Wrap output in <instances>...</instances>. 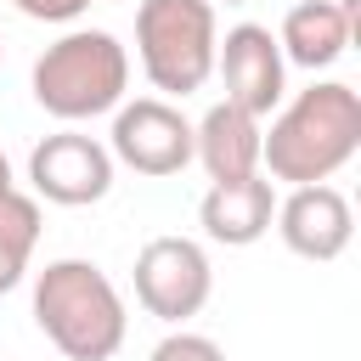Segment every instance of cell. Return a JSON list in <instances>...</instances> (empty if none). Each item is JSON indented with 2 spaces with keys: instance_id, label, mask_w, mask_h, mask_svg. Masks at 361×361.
Here are the masks:
<instances>
[{
  "instance_id": "9",
  "label": "cell",
  "mask_w": 361,
  "mask_h": 361,
  "mask_svg": "<svg viewBox=\"0 0 361 361\" xmlns=\"http://www.w3.org/2000/svg\"><path fill=\"white\" fill-rule=\"evenodd\" d=\"M276 237L288 243V254H299V259H316V265H327V259H338L344 248H350V237H355V209H350V197L338 192V186H288V197H276Z\"/></svg>"
},
{
  "instance_id": "7",
  "label": "cell",
  "mask_w": 361,
  "mask_h": 361,
  "mask_svg": "<svg viewBox=\"0 0 361 361\" xmlns=\"http://www.w3.org/2000/svg\"><path fill=\"white\" fill-rule=\"evenodd\" d=\"M28 186H34V197H45L56 209L102 203L113 192V152H107V141L85 135V130H56L28 152Z\"/></svg>"
},
{
  "instance_id": "15",
  "label": "cell",
  "mask_w": 361,
  "mask_h": 361,
  "mask_svg": "<svg viewBox=\"0 0 361 361\" xmlns=\"http://www.w3.org/2000/svg\"><path fill=\"white\" fill-rule=\"evenodd\" d=\"M11 6L34 23H73V17L90 11V0H11Z\"/></svg>"
},
{
  "instance_id": "16",
  "label": "cell",
  "mask_w": 361,
  "mask_h": 361,
  "mask_svg": "<svg viewBox=\"0 0 361 361\" xmlns=\"http://www.w3.org/2000/svg\"><path fill=\"white\" fill-rule=\"evenodd\" d=\"M11 192H17V175H11V158L0 152V197H11Z\"/></svg>"
},
{
  "instance_id": "5",
  "label": "cell",
  "mask_w": 361,
  "mask_h": 361,
  "mask_svg": "<svg viewBox=\"0 0 361 361\" xmlns=\"http://www.w3.org/2000/svg\"><path fill=\"white\" fill-rule=\"evenodd\" d=\"M214 293V265L192 237H152L135 254V305L169 327H186Z\"/></svg>"
},
{
  "instance_id": "4",
  "label": "cell",
  "mask_w": 361,
  "mask_h": 361,
  "mask_svg": "<svg viewBox=\"0 0 361 361\" xmlns=\"http://www.w3.org/2000/svg\"><path fill=\"white\" fill-rule=\"evenodd\" d=\"M214 45H220V17L209 0H141L135 6V56L152 90L192 96L214 73Z\"/></svg>"
},
{
  "instance_id": "1",
  "label": "cell",
  "mask_w": 361,
  "mask_h": 361,
  "mask_svg": "<svg viewBox=\"0 0 361 361\" xmlns=\"http://www.w3.org/2000/svg\"><path fill=\"white\" fill-rule=\"evenodd\" d=\"M361 152V90L344 79H316L299 90L271 130H259V169L276 186H322Z\"/></svg>"
},
{
  "instance_id": "12",
  "label": "cell",
  "mask_w": 361,
  "mask_h": 361,
  "mask_svg": "<svg viewBox=\"0 0 361 361\" xmlns=\"http://www.w3.org/2000/svg\"><path fill=\"white\" fill-rule=\"evenodd\" d=\"M259 118L243 113L237 102H214L192 124V158L209 169V180H243L259 175Z\"/></svg>"
},
{
  "instance_id": "11",
  "label": "cell",
  "mask_w": 361,
  "mask_h": 361,
  "mask_svg": "<svg viewBox=\"0 0 361 361\" xmlns=\"http://www.w3.org/2000/svg\"><path fill=\"white\" fill-rule=\"evenodd\" d=\"M197 220H203V237L209 243H226V248H248L271 231L276 220V186L265 175H243V180H214L197 203Z\"/></svg>"
},
{
  "instance_id": "2",
  "label": "cell",
  "mask_w": 361,
  "mask_h": 361,
  "mask_svg": "<svg viewBox=\"0 0 361 361\" xmlns=\"http://www.w3.org/2000/svg\"><path fill=\"white\" fill-rule=\"evenodd\" d=\"M34 327L62 361H113L130 333L124 293L90 259H51L34 276Z\"/></svg>"
},
{
  "instance_id": "13",
  "label": "cell",
  "mask_w": 361,
  "mask_h": 361,
  "mask_svg": "<svg viewBox=\"0 0 361 361\" xmlns=\"http://www.w3.org/2000/svg\"><path fill=\"white\" fill-rule=\"evenodd\" d=\"M34 248H39V197L28 192L0 197V293H11L28 276Z\"/></svg>"
},
{
  "instance_id": "3",
  "label": "cell",
  "mask_w": 361,
  "mask_h": 361,
  "mask_svg": "<svg viewBox=\"0 0 361 361\" xmlns=\"http://www.w3.org/2000/svg\"><path fill=\"white\" fill-rule=\"evenodd\" d=\"M34 102L62 118V124H85L102 118L124 102L130 90V51L118 45V34L107 28H68L56 45H45L34 56Z\"/></svg>"
},
{
  "instance_id": "17",
  "label": "cell",
  "mask_w": 361,
  "mask_h": 361,
  "mask_svg": "<svg viewBox=\"0 0 361 361\" xmlns=\"http://www.w3.org/2000/svg\"><path fill=\"white\" fill-rule=\"evenodd\" d=\"M209 6H214V0H209ZM226 6H248V0H226Z\"/></svg>"
},
{
  "instance_id": "10",
  "label": "cell",
  "mask_w": 361,
  "mask_h": 361,
  "mask_svg": "<svg viewBox=\"0 0 361 361\" xmlns=\"http://www.w3.org/2000/svg\"><path fill=\"white\" fill-rule=\"evenodd\" d=\"M355 17H361V0H299L276 28L282 62L310 68V73L333 68L355 39Z\"/></svg>"
},
{
  "instance_id": "14",
  "label": "cell",
  "mask_w": 361,
  "mask_h": 361,
  "mask_svg": "<svg viewBox=\"0 0 361 361\" xmlns=\"http://www.w3.org/2000/svg\"><path fill=\"white\" fill-rule=\"evenodd\" d=\"M147 361H226V350H220L209 333H186V327H175L169 338L152 344Z\"/></svg>"
},
{
  "instance_id": "8",
  "label": "cell",
  "mask_w": 361,
  "mask_h": 361,
  "mask_svg": "<svg viewBox=\"0 0 361 361\" xmlns=\"http://www.w3.org/2000/svg\"><path fill=\"white\" fill-rule=\"evenodd\" d=\"M214 73L226 79V102H237L254 118H271L288 96V62L265 23H237L214 45Z\"/></svg>"
},
{
  "instance_id": "6",
  "label": "cell",
  "mask_w": 361,
  "mask_h": 361,
  "mask_svg": "<svg viewBox=\"0 0 361 361\" xmlns=\"http://www.w3.org/2000/svg\"><path fill=\"white\" fill-rule=\"evenodd\" d=\"M113 164L135 169V175H180L192 164V118L164 102V96H135L113 107V135H107Z\"/></svg>"
}]
</instances>
